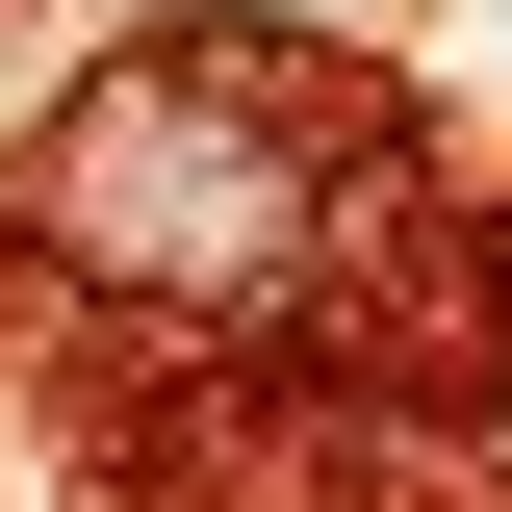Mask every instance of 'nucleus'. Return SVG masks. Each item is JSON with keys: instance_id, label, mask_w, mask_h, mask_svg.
<instances>
[{"instance_id": "obj_1", "label": "nucleus", "mask_w": 512, "mask_h": 512, "mask_svg": "<svg viewBox=\"0 0 512 512\" xmlns=\"http://www.w3.org/2000/svg\"><path fill=\"white\" fill-rule=\"evenodd\" d=\"M26 256L128 333H333L410 282V180H384V103L282 26H128L52 128H26Z\"/></svg>"}]
</instances>
